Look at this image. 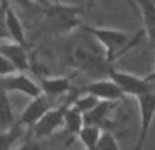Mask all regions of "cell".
Instances as JSON below:
<instances>
[{"label":"cell","mask_w":155,"mask_h":150,"mask_svg":"<svg viewBox=\"0 0 155 150\" xmlns=\"http://www.w3.org/2000/svg\"><path fill=\"white\" fill-rule=\"evenodd\" d=\"M87 33L102 46L106 62L110 63L120 56L124 49L131 46V41L127 33L123 30L109 29V27H86Z\"/></svg>","instance_id":"1"},{"label":"cell","mask_w":155,"mask_h":150,"mask_svg":"<svg viewBox=\"0 0 155 150\" xmlns=\"http://www.w3.org/2000/svg\"><path fill=\"white\" fill-rule=\"evenodd\" d=\"M109 78L121 89L124 96L137 97L144 91L155 89L154 74L148 75V77H137V75L124 73V71H117L112 68L109 71Z\"/></svg>","instance_id":"2"},{"label":"cell","mask_w":155,"mask_h":150,"mask_svg":"<svg viewBox=\"0 0 155 150\" xmlns=\"http://www.w3.org/2000/svg\"><path fill=\"white\" fill-rule=\"evenodd\" d=\"M137 107H139V134L137 143L135 149L139 150L147 141L151 124H153L154 112H155V89L147 90L136 97Z\"/></svg>","instance_id":"3"},{"label":"cell","mask_w":155,"mask_h":150,"mask_svg":"<svg viewBox=\"0 0 155 150\" xmlns=\"http://www.w3.org/2000/svg\"><path fill=\"white\" fill-rule=\"evenodd\" d=\"M74 98V97H72ZM72 98H70L65 104H63L61 107L56 108H49L37 121L31 126L34 134L38 138L49 137L52 135L57 128L63 127V118H64V112L67 109V107L70 105V102L72 101Z\"/></svg>","instance_id":"4"},{"label":"cell","mask_w":155,"mask_h":150,"mask_svg":"<svg viewBox=\"0 0 155 150\" xmlns=\"http://www.w3.org/2000/svg\"><path fill=\"white\" fill-rule=\"evenodd\" d=\"M0 83H2L0 89H3V90L18 91V93L29 96L30 98L41 94L40 85L35 83L34 80H31L27 75H25V73H19V71L11 75H7V77H3Z\"/></svg>","instance_id":"5"},{"label":"cell","mask_w":155,"mask_h":150,"mask_svg":"<svg viewBox=\"0 0 155 150\" xmlns=\"http://www.w3.org/2000/svg\"><path fill=\"white\" fill-rule=\"evenodd\" d=\"M82 93L91 94V96L97 97L98 100H102V101L116 102V101H118V100L124 98V93L121 91V89L118 87L110 78L109 79L93 80V82L88 83V85L83 89Z\"/></svg>","instance_id":"6"},{"label":"cell","mask_w":155,"mask_h":150,"mask_svg":"<svg viewBox=\"0 0 155 150\" xmlns=\"http://www.w3.org/2000/svg\"><path fill=\"white\" fill-rule=\"evenodd\" d=\"M0 52L10 60L19 73H25L29 70L30 62L26 52V46L15 41H5L0 44Z\"/></svg>","instance_id":"7"},{"label":"cell","mask_w":155,"mask_h":150,"mask_svg":"<svg viewBox=\"0 0 155 150\" xmlns=\"http://www.w3.org/2000/svg\"><path fill=\"white\" fill-rule=\"evenodd\" d=\"M49 97L45 96V94L41 93L40 96L33 97L31 101L29 102L25 111L22 112L21 118L18 119L19 124H23V126L31 127L46 111L51 108V104H49Z\"/></svg>","instance_id":"8"},{"label":"cell","mask_w":155,"mask_h":150,"mask_svg":"<svg viewBox=\"0 0 155 150\" xmlns=\"http://www.w3.org/2000/svg\"><path fill=\"white\" fill-rule=\"evenodd\" d=\"M4 29L7 33L8 40H12L15 43H19L26 46V33L25 27L19 19L18 14L14 11L8 3H5L4 7Z\"/></svg>","instance_id":"9"},{"label":"cell","mask_w":155,"mask_h":150,"mask_svg":"<svg viewBox=\"0 0 155 150\" xmlns=\"http://www.w3.org/2000/svg\"><path fill=\"white\" fill-rule=\"evenodd\" d=\"M112 101L99 100L90 111L83 113V124H93L105 128V124L109 121V115L112 112Z\"/></svg>","instance_id":"10"},{"label":"cell","mask_w":155,"mask_h":150,"mask_svg":"<svg viewBox=\"0 0 155 150\" xmlns=\"http://www.w3.org/2000/svg\"><path fill=\"white\" fill-rule=\"evenodd\" d=\"M41 93L48 97L63 96L71 89V78L67 77H46L40 80Z\"/></svg>","instance_id":"11"},{"label":"cell","mask_w":155,"mask_h":150,"mask_svg":"<svg viewBox=\"0 0 155 150\" xmlns=\"http://www.w3.org/2000/svg\"><path fill=\"white\" fill-rule=\"evenodd\" d=\"M139 12L143 19V32L147 34L148 40L154 38V23H155V7L153 0H136Z\"/></svg>","instance_id":"12"},{"label":"cell","mask_w":155,"mask_h":150,"mask_svg":"<svg viewBox=\"0 0 155 150\" xmlns=\"http://www.w3.org/2000/svg\"><path fill=\"white\" fill-rule=\"evenodd\" d=\"M15 115L7 91L0 89V131L10 130L11 127L15 126Z\"/></svg>","instance_id":"13"},{"label":"cell","mask_w":155,"mask_h":150,"mask_svg":"<svg viewBox=\"0 0 155 150\" xmlns=\"http://www.w3.org/2000/svg\"><path fill=\"white\" fill-rule=\"evenodd\" d=\"M101 127L93 126V124H83L82 128L78 131V138L80 139V142L83 143V146L87 149H95L97 141L101 134Z\"/></svg>","instance_id":"14"},{"label":"cell","mask_w":155,"mask_h":150,"mask_svg":"<svg viewBox=\"0 0 155 150\" xmlns=\"http://www.w3.org/2000/svg\"><path fill=\"white\" fill-rule=\"evenodd\" d=\"M82 126H83V115L80 112H78L75 108L71 107V102H70V105L67 107V109L64 112L63 127H65L71 134L76 135L78 131L82 128Z\"/></svg>","instance_id":"15"},{"label":"cell","mask_w":155,"mask_h":150,"mask_svg":"<svg viewBox=\"0 0 155 150\" xmlns=\"http://www.w3.org/2000/svg\"><path fill=\"white\" fill-rule=\"evenodd\" d=\"M95 149H102V150H118L120 145L117 142V138L116 135L110 131L109 128H102L101 134L98 137Z\"/></svg>","instance_id":"16"},{"label":"cell","mask_w":155,"mask_h":150,"mask_svg":"<svg viewBox=\"0 0 155 150\" xmlns=\"http://www.w3.org/2000/svg\"><path fill=\"white\" fill-rule=\"evenodd\" d=\"M83 96H78V97H74L72 101H71V107L75 108L78 112L86 113L87 111H90L97 102L99 101L97 97L91 96V94H87V93H82Z\"/></svg>","instance_id":"17"},{"label":"cell","mask_w":155,"mask_h":150,"mask_svg":"<svg viewBox=\"0 0 155 150\" xmlns=\"http://www.w3.org/2000/svg\"><path fill=\"white\" fill-rule=\"evenodd\" d=\"M14 145V127L5 131H0V150L11 149Z\"/></svg>","instance_id":"18"},{"label":"cell","mask_w":155,"mask_h":150,"mask_svg":"<svg viewBox=\"0 0 155 150\" xmlns=\"http://www.w3.org/2000/svg\"><path fill=\"white\" fill-rule=\"evenodd\" d=\"M14 73H16V68L14 67L12 63L0 52V78L7 77V75H11Z\"/></svg>","instance_id":"19"},{"label":"cell","mask_w":155,"mask_h":150,"mask_svg":"<svg viewBox=\"0 0 155 150\" xmlns=\"http://www.w3.org/2000/svg\"><path fill=\"white\" fill-rule=\"evenodd\" d=\"M57 4L64 5V7H71V8H79L87 3V0H56Z\"/></svg>","instance_id":"20"},{"label":"cell","mask_w":155,"mask_h":150,"mask_svg":"<svg viewBox=\"0 0 155 150\" xmlns=\"http://www.w3.org/2000/svg\"><path fill=\"white\" fill-rule=\"evenodd\" d=\"M14 3H16V4L22 5V7L25 8H33V7H37V5L34 4V3L31 2V0H12Z\"/></svg>","instance_id":"21"},{"label":"cell","mask_w":155,"mask_h":150,"mask_svg":"<svg viewBox=\"0 0 155 150\" xmlns=\"http://www.w3.org/2000/svg\"><path fill=\"white\" fill-rule=\"evenodd\" d=\"M33 3H34L35 5H41V7H42V5H45L46 4V0H31Z\"/></svg>","instance_id":"22"},{"label":"cell","mask_w":155,"mask_h":150,"mask_svg":"<svg viewBox=\"0 0 155 150\" xmlns=\"http://www.w3.org/2000/svg\"><path fill=\"white\" fill-rule=\"evenodd\" d=\"M128 2H129V0H128Z\"/></svg>","instance_id":"23"}]
</instances>
